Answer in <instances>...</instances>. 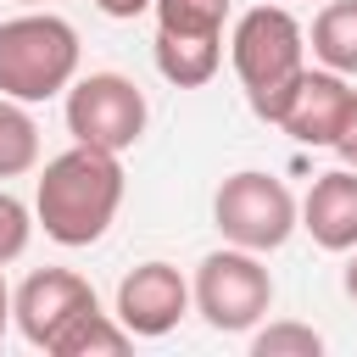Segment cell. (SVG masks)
<instances>
[{
	"label": "cell",
	"mask_w": 357,
	"mask_h": 357,
	"mask_svg": "<svg viewBox=\"0 0 357 357\" xmlns=\"http://www.w3.org/2000/svg\"><path fill=\"white\" fill-rule=\"evenodd\" d=\"M78 78V28L56 11H22L0 22V95L33 106Z\"/></svg>",
	"instance_id": "3957f363"
},
{
	"label": "cell",
	"mask_w": 357,
	"mask_h": 357,
	"mask_svg": "<svg viewBox=\"0 0 357 357\" xmlns=\"http://www.w3.org/2000/svg\"><path fill=\"white\" fill-rule=\"evenodd\" d=\"M318 351H324V335L307 324H290V318L251 335V357H318Z\"/></svg>",
	"instance_id": "2e32d148"
},
{
	"label": "cell",
	"mask_w": 357,
	"mask_h": 357,
	"mask_svg": "<svg viewBox=\"0 0 357 357\" xmlns=\"http://www.w3.org/2000/svg\"><path fill=\"white\" fill-rule=\"evenodd\" d=\"M212 223L229 245H245V251H279L296 229H301V201L284 190V178L273 173H229L212 195Z\"/></svg>",
	"instance_id": "5b68a950"
},
{
	"label": "cell",
	"mask_w": 357,
	"mask_h": 357,
	"mask_svg": "<svg viewBox=\"0 0 357 357\" xmlns=\"http://www.w3.org/2000/svg\"><path fill=\"white\" fill-rule=\"evenodd\" d=\"M351 100H357V89L346 84V73H335V67H307L301 73V84H296V95H290V106H284V117H279V128L296 139V145H312V151H335V139H340V128H346V117H351Z\"/></svg>",
	"instance_id": "9c48e42d"
},
{
	"label": "cell",
	"mask_w": 357,
	"mask_h": 357,
	"mask_svg": "<svg viewBox=\"0 0 357 357\" xmlns=\"http://www.w3.org/2000/svg\"><path fill=\"white\" fill-rule=\"evenodd\" d=\"M89 307H100L95 301V284L84 273H73V268H33L17 284V296H11V318H17L22 340L39 346V351H50V340L78 312H89Z\"/></svg>",
	"instance_id": "52a82bcc"
},
{
	"label": "cell",
	"mask_w": 357,
	"mask_h": 357,
	"mask_svg": "<svg viewBox=\"0 0 357 357\" xmlns=\"http://www.w3.org/2000/svg\"><path fill=\"white\" fill-rule=\"evenodd\" d=\"M123 206V162L117 151L78 145L50 156L33 184V218L56 245H95Z\"/></svg>",
	"instance_id": "6da1fadb"
},
{
	"label": "cell",
	"mask_w": 357,
	"mask_h": 357,
	"mask_svg": "<svg viewBox=\"0 0 357 357\" xmlns=\"http://www.w3.org/2000/svg\"><path fill=\"white\" fill-rule=\"evenodd\" d=\"M156 33H195V39H223V22L234 0H151Z\"/></svg>",
	"instance_id": "9a60e30c"
},
{
	"label": "cell",
	"mask_w": 357,
	"mask_h": 357,
	"mask_svg": "<svg viewBox=\"0 0 357 357\" xmlns=\"http://www.w3.org/2000/svg\"><path fill=\"white\" fill-rule=\"evenodd\" d=\"M106 17H117V22H134L139 11H151V0H95Z\"/></svg>",
	"instance_id": "d6986e66"
},
{
	"label": "cell",
	"mask_w": 357,
	"mask_h": 357,
	"mask_svg": "<svg viewBox=\"0 0 357 357\" xmlns=\"http://www.w3.org/2000/svg\"><path fill=\"white\" fill-rule=\"evenodd\" d=\"M22 6H45V0H22Z\"/></svg>",
	"instance_id": "7402d4cb"
},
{
	"label": "cell",
	"mask_w": 357,
	"mask_h": 357,
	"mask_svg": "<svg viewBox=\"0 0 357 357\" xmlns=\"http://www.w3.org/2000/svg\"><path fill=\"white\" fill-rule=\"evenodd\" d=\"M301 229L324 251H357V167L318 173L301 201Z\"/></svg>",
	"instance_id": "30bf717a"
},
{
	"label": "cell",
	"mask_w": 357,
	"mask_h": 357,
	"mask_svg": "<svg viewBox=\"0 0 357 357\" xmlns=\"http://www.w3.org/2000/svg\"><path fill=\"white\" fill-rule=\"evenodd\" d=\"M346 296L357 301V251H351V262H346Z\"/></svg>",
	"instance_id": "44dd1931"
},
{
	"label": "cell",
	"mask_w": 357,
	"mask_h": 357,
	"mask_svg": "<svg viewBox=\"0 0 357 357\" xmlns=\"http://www.w3.org/2000/svg\"><path fill=\"white\" fill-rule=\"evenodd\" d=\"M145 95L134 78L123 73H89V78H73L67 84V134L78 145H100V151H128L139 145L145 134Z\"/></svg>",
	"instance_id": "8992f818"
},
{
	"label": "cell",
	"mask_w": 357,
	"mask_h": 357,
	"mask_svg": "<svg viewBox=\"0 0 357 357\" xmlns=\"http://www.w3.org/2000/svg\"><path fill=\"white\" fill-rule=\"evenodd\" d=\"M190 301L195 296H190V284H184V273L173 262H139L117 284V324L134 340H162L167 329H178Z\"/></svg>",
	"instance_id": "ba28073f"
},
{
	"label": "cell",
	"mask_w": 357,
	"mask_h": 357,
	"mask_svg": "<svg viewBox=\"0 0 357 357\" xmlns=\"http://www.w3.org/2000/svg\"><path fill=\"white\" fill-rule=\"evenodd\" d=\"M335 151H340V162H346V167H357V100H351V117H346V128H340Z\"/></svg>",
	"instance_id": "ac0fdd59"
},
{
	"label": "cell",
	"mask_w": 357,
	"mask_h": 357,
	"mask_svg": "<svg viewBox=\"0 0 357 357\" xmlns=\"http://www.w3.org/2000/svg\"><path fill=\"white\" fill-rule=\"evenodd\" d=\"M28 234H33V212H28L11 190H0V268L28 251Z\"/></svg>",
	"instance_id": "e0dca14e"
},
{
	"label": "cell",
	"mask_w": 357,
	"mask_h": 357,
	"mask_svg": "<svg viewBox=\"0 0 357 357\" xmlns=\"http://www.w3.org/2000/svg\"><path fill=\"white\" fill-rule=\"evenodd\" d=\"M190 296H195V312L218 335H245L273 307V273L262 268V251L223 245V251H206L201 257Z\"/></svg>",
	"instance_id": "277c9868"
},
{
	"label": "cell",
	"mask_w": 357,
	"mask_h": 357,
	"mask_svg": "<svg viewBox=\"0 0 357 357\" xmlns=\"http://www.w3.org/2000/svg\"><path fill=\"white\" fill-rule=\"evenodd\" d=\"M223 67V39H195V33H156V73L178 89L212 84Z\"/></svg>",
	"instance_id": "8fae6325"
},
{
	"label": "cell",
	"mask_w": 357,
	"mask_h": 357,
	"mask_svg": "<svg viewBox=\"0 0 357 357\" xmlns=\"http://www.w3.org/2000/svg\"><path fill=\"white\" fill-rule=\"evenodd\" d=\"M39 162V123L28 117L22 100L0 95V178H17Z\"/></svg>",
	"instance_id": "5bb4252c"
},
{
	"label": "cell",
	"mask_w": 357,
	"mask_h": 357,
	"mask_svg": "<svg viewBox=\"0 0 357 357\" xmlns=\"http://www.w3.org/2000/svg\"><path fill=\"white\" fill-rule=\"evenodd\" d=\"M6 324H11V290H6V279H0V340H6Z\"/></svg>",
	"instance_id": "ffe728a7"
},
{
	"label": "cell",
	"mask_w": 357,
	"mask_h": 357,
	"mask_svg": "<svg viewBox=\"0 0 357 357\" xmlns=\"http://www.w3.org/2000/svg\"><path fill=\"white\" fill-rule=\"evenodd\" d=\"M312 56L346 78H357V0H329L312 17Z\"/></svg>",
	"instance_id": "4fadbf2b"
},
{
	"label": "cell",
	"mask_w": 357,
	"mask_h": 357,
	"mask_svg": "<svg viewBox=\"0 0 357 357\" xmlns=\"http://www.w3.org/2000/svg\"><path fill=\"white\" fill-rule=\"evenodd\" d=\"M128 329L117 324V312H100V307H89V312H78L56 340H50V357H117V351H128Z\"/></svg>",
	"instance_id": "7c38bea8"
},
{
	"label": "cell",
	"mask_w": 357,
	"mask_h": 357,
	"mask_svg": "<svg viewBox=\"0 0 357 357\" xmlns=\"http://www.w3.org/2000/svg\"><path fill=\"white\" fill-rule=\"evenodd\" d=\"M229 61L245 84V100L262 123L279 128L301 73H307V28L284 6H251L229 33Z\"/></svg>",
	"instance_id": "7a4b0ae2"
}]
</instances>
